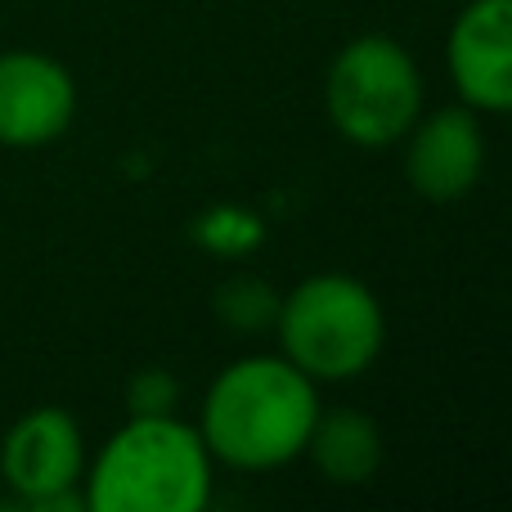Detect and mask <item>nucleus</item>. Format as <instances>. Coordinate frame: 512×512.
<instances>
[{
  "label": "nucleus",
  "instance_id": "12",
  "mask_svg": "<svg viewBox=\"0 0 512 512\" xmlns=\"http://www.w3.org/2000/svg\"><path fill=\"white\" fill-rule=\"evenodd\" d=\"M180 409V378L171 369H135L126 382V414L131 418H158V414H176Z\"/></svg>",
  "mask_w": 512,
  "mask_h": 512
},
{
  "label": "nucleus",
  "instance_id": "8",
  "mask_svg": "<svg viewBox=\"0 0 512 512\" xmlns=\"http://www.w3.org/2000/svg\"><path fill=\"white\" fill-rule=\"evenodd\" d=\"M486 171V131L468 104L436 108L405 135V180L427 203H463Z\"/></svg>",
  "mask_w": 512,
  "mask_h": 512
},
{
  "label": "nucleus",
  "instance_id": "7",
  "mask_svg": "<svg viewBox=\"0 0 512 512\" xmlns=\"http://www.w3.org/2000/svg\"><path fill=\"white\" fill-rule=\"evenodd\" d=\"M445 68L472 113H512V0H468L454 14Z\"/></svg>",
  "mask_w": 512,
  "mask_h": 512
},
{
  "label": "nucleus",
  "instance_id": "5",
  "mask_svg": "<svg viewBox=\"0 0 512 512\" xmlns=\"http://www.w3.org/2000/svg\"><path fill=\"white\" fill-rule=\"evenodd\" d=\"M86 436L59 405H36L0 436V481L14 508L27 512H86Z\"/></svg>",
  "mask_w": 512,
  "mask_h": 512
},
{
  "label": "nucleus",
  "instance_id": "1",
  "mask_svg": "<svg viewBox=\"0 0 512 512\" xmlns=\"http://www.w3.org/2000/svg\"><path fill=\"white\" fill-rule=\"evenodd\" d=\"M319 382L288 355H243L212 378L198 414L207 450L234 472H274L306 454Z\"/></svg>",
  "mask_w": 512,
  "mask_h": 512
},
{
  "label": "nucleus",
  "instance_id": "2",
  "mask_svg": "<svg viewBox=\"0 0 512 512\" xmlns=\"http://www.w3.org/2000/svg\"><path fill=\"white\" fill-rule=\"evenodd\" d=\"M216 490V459L203 432L176 414L131 418L86 459V512H203Z\"/></svg>",
  "mask_w": 512,
  "mask_h": 512
},
{
  "label": "nucleus",
  "instance_id": "11",
  "mask_svg": "<svg viewBox=\"0 0 512 512\" xmlns=\"http://www.w3.org/2000/svg\"><path fill=\"white\" fill-rule=\"evenodd\" d=\"M189 234H194L198 248L239 261V256H248L265 243V221L252 212V207L216 203V207H207L203 216H194V230Z\"/></svg>",
  "mask_w": 512,
  "mask_h": 512
},
{
  "label": "nucleus",
  "instance_id": "3",
  "mask_svg": "<svg viewBox=\"0 0 512 512\" xmlns=\"http://www.w3.org/2000/svg\"><path fill=\"white\" fill-rule=\"evenodd\" d=\"M279 346L310 382H355L387 346V310L355 274H310L279 297Z\"/></svg>",
  "mask_w": 512,
  "mask_h": 512
},
{
  "label": "nucleus",
  "instance_id": "10",
  "mask_svg": "<svg viewBox=\"0 0 512 512\" xmlns=\"http://www.w3.org/2000/svg\"><path fill=\"white\" fill-rule=\"evenodd\" d=\"M279 297L283 292L274 288L270 279L261 274H230V279L216 288L212 310L230 333L256 337V333H270L274 319H279Z\"/></svg>",
  "mask_w": 512,
  "mask_h": 512
},
{
  "label": "nucleus",
  "instance_id": "9",
  "mask_svg": "<svg viewBox=\"0 0 512 512\" xmlns=\"http://www.w3.org/2000/svg\"><path fill=\"white\" fill-rule=\"evenodd\" d=\"M306 454L328 486H369L382 468V427L364 409L319 405Z\"/></svg>",
  "mask_w": 512,
  "mask_h": 512
},
{
  "label": "nucleus",
  "instance_id": "4",
  "mask_svg": "<svg viewBox=\"0 0 512 512\" xmlns=\"http://www.w3.org/2000/svg\"><path fill=\"white\" fill-rule=\"evenodd\" d=\"M324 113L355 149H391L423 117V72L414 54L382 32H364L333 54Z\"/></svg>",
  "mask_w": 512,
  "mask_h": 512
},
{
  "label": "nucleus",
  "instance_id": "6",
  "mask_svg": "<svg viewBox=\"0 0 512 512\" xmlns=\"http://www.w3.org/2000/svg\"><path fill=\"white\" fill-rule=\"evenodd\" d=\"M77 117V81L45 50H0V149H45Z\"/></svg>",
  "mask_w": 512,
  "mask_h": 512
}]
</instances>
